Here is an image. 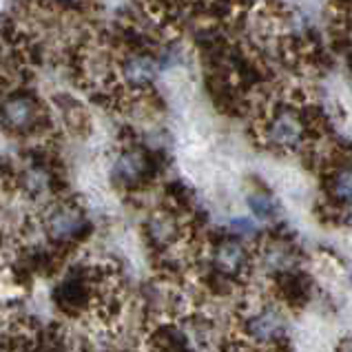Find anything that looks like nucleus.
Instances as JSON below:
<instances>
[{
	"mask_svg": "<svg viewBox=\"0 0 352 352\" xmlns=\"http://www.w3.org/2000/svg\"><path fill=\"white\" fill-rule=\"evenodd\" d=\"M259 140L275 151H295L308 140V113L293 107H277L259 118Z\"/></svg>",
	"mask_w": 352,
	"mask_h": 352,
	"instance_id": "obj_1",
	"label": "nucleus"
},
{
	"mask_svg": "<svg viewBox=\"0 0 352 352\" xmlns=\"http://www.w3.org/2000/svg\"><path fill=\"white\" fill-rule=\"evenodd\" d=\"M286 333V319L275 306H261L244 321V333L253 346H270Z\"/></svg>",
	"mask_w": 352,
	"mask_h": 352,
	"instance_id": "obj_2",
	"label": "nucleus"
},
{
	"mask_svg": "<svg viewBox=\"0 0 352 352\" xmlns=\"http://www.w3.org/2000/svg\"><path fill=\"white\" fill-rule=\"evenodd\" d=\"M87 228V217L76 204H58L45 217V230L54 241H72Z\"/></svg>",
	"mask_w": 352,
	"mask_h": 352,
	"instance_id": "obj_3",
	"label": "nucleus"
},
{
	"mask_svg": "<svg viewBox=\"0 0 352 352\" xmlns=\"http://www.w3.org/2000/svg\"><path fill=\"white\" fill-rule=\"evenodd\" d=\"M0 116H3V122L12 129V131H32L40 122V104L32 96L20 94L12 96L5 100L3 109H0Z\"/></svg>",
	"mask_w": 352,
	"mask_h": 352,
	"instance_id": "obj_4",
	"label": "nucleus"
},
{
	"mask_svg": "<svg viewBox=\"0 0 352 352\" xmlns=\"http://www.w3.org/2000/svg\"><path fill=\"white\" fill-rule=\"evenodd\" d=\"M157 60L148 54H131L120 65V78H122L124 87L129 89H144L153 85L157 76Z\"/></svg>",
	"mask_w": 352,
	"mask_h": 352,
	"instance_id": "obj_5",
	"label": "nucleus"
},
{
	"mask_svg": "<svg viewBox=\"0 0 352 352\" xmlns=\"http://www.w3.org/2000/svg\"><path fill=\"white\" fill-rule=\"evenodd\" d=\"M213 264L222 275H241V270L248 266V253L244 244L235 239L222 241L213 253Z\"/></svg>",
	"mask_w": 352,
	"mask_h": 352,
	"instance_id": "obj_6",
	"label": "nucleus"
},
{
	"mask_svg": "<svg viewBox=\"0 0 352 352\" xmlns=\"http://www.w3.org/2000/svg\"><path fill=\"white\" fill-rule=\"evenodd\" d=\"M148 173V155L144 151L129 148L116 160L113 175L124 184H138L142 182L144 175Z\"/></svg>",
	"mask_w": 352,
	"mask_h": 352,
	"instance_id": "obj_7",
	"label": "nucleus"
},
{
	"mask_svg": "<svg viewBox=\"0 0 352 352\" xmlns=\"http://www.w3.org/2000/svg\"><path fill=\"white\" fill-rule=\"evenodd\" d=\"M328 195L341 204L352 206V166L337 168L328 182Z\"/></svg>",
	"mask_w": 352,
	"mask_h": 352,
	"instance_id": "obj_8",
	"label": "nucleus"
},
{
	"mask_svg": "<svg viewBox=\"0 0 352 352\" xmlns=\"http://www.w3.org/2000/svg\"><path fill=\"white\" fill-rule=\"evenodd\" d=\"M248 204H250V208H253V213L257 217H261V219H268V217L277 215V206H275V202L268 195L257 193V195H253V197L248 199Z\"/></svg>",
	"mask_w": 352,
	"mask_h": 352,
	"instance_id": "obj_9",
	"label": "nucleus"
},
{
	"mask_svg": "<svg viewBox=\"0 0 352 352\" xmlns=\"http://www.w3.org/2000/svg\"><path fill=\"white\" fill-rule=\"evenodd\" d=\"M339 352H352V341H350V344H346L344 348H341Z\"/></svg>",
	"mask_w": 352,
	"mask_h": 352,
	"instance_id": "obj_10",
	"label": "nucleus"
}]
</instances>
